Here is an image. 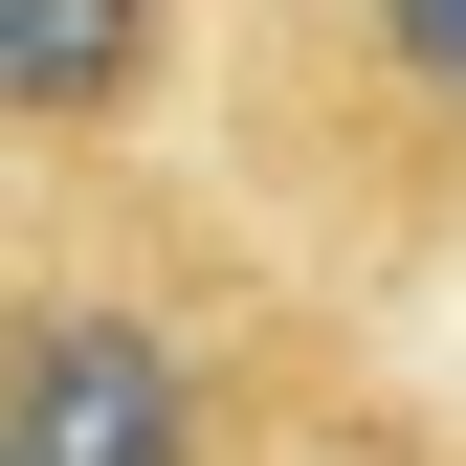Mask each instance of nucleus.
Listing matches in <instances>:
<instances>
[{
  "mask_svg": "<svg viewBox=\"0 0 466 466\" xmlns=\"http://www.w3.org/2000/svg\"><path fill=\"white\" fill-rule=\"evenodd\" d=\"M200 178L333 311L444 289L466 267V0H222L200 23Z\"/></svg>",
  "mask_w": 466,
  "mask_h": 466,
  "instance_id": "2",
  "label": "nucleus"
},
{
  "mask_svg": "<svg viewBox=\"0 0 466 466\" xmlns=\"http://www.w3.org/2000/svg\"><path fill=\"white\" fill-rule=\"evenodd\" d=\"M356 311L200 156L0 178V466H333Z\"/></svg>",
  "mask_w": 466,
  "mask_h": 466,
  "instance_id": "1",
  "label": "nucleus"
},
{
  "mask_svg": "<svg viewBox=\"0 0 466 466\" xmlns=\"http://www.w3.org/2000/svg\"><path fill=\"white\" fill-rule=\"evenodd\" d=\"M200 23L222 0H0V178H89V156L200 134Z\"/></svg>",
  "mask_w": 466,
  "mask_h": 466,
  "instance_id": "3",
  "label": "nucleus"
},
{
  "mask_svg": "<svg viewBox=\"0 0 466 466\" xmlns=\"http://www.w3.org/2000/svg\"><path fill=\"white\" fill-rule=\"evenodd\" d=\"M422 466H466V444H422Z\"/></svg>",
  "mask_w": 466,
  "mask_h": 466,
  "instance_id": "4",
  "label": "nucleus"
}]
</instances>
